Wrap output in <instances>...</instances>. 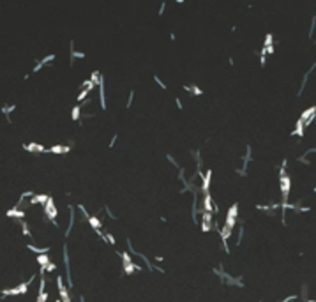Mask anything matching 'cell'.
Segmentation results:
<instances>
[{"instance_id": "6da1fadb", "label": "cell", "mask_w": 316, "mask_h": 302, "mask_svg": "<svg viewBox=\"0 0 316 302\" xmlns=\"http://www.w3.org/2000/svg\"><path fill=\"white\" fill-rule=\"evenodd\" d=\"M28 286H30V283L23 281V283H20L18 286H14V288H4V290H2V297L23 295V293H27V292H28Z\"/></svg>"}, {"instance_id": "7a4b0ae2", "label": "cell", "mask_w": 316, "mask_h": 302, "mask_svg": "<svg viewBox=\"0 0 316 302\" xmlns=\"http://www.w3.org/2000/svg\"><path fill=\"white\" fill-rule=\"evenodd\" d=\"M237 214H239V205L233 203L230 209H228V214H226V223L224 225L228 226V228H235V223H237Z\"/></svg>"}, {"instance_id": "3957f363", "label": "cell", "mask_w": 316, "mask_h": 302, "mask_svg": "<svg viewBox=\"0 0 316 302\" xmlns=\"http://www.w3.org/2000/svg\"><path fill=\"white\" fill-rule=\"evenodd\" d=\"M57 288H58V293H60V297H62V302H71V297H69V293H67V288H65L64 279H62L60 274L57 276Z\"/></svg>"}, {"instance_id": "277c9868", "label": "cell", "mask_w": 316, "mask_h": 302, "mask_svg": "<svg viewBox=\"0 0 316 302\" xmlns=\"http://www.w3.org/2000/svg\"><path fill=\"white\" fill-rule=\"evenodd\" d=\"M201 178H203V184H201V193H203V194H207V193H209V189H210L212 171H210V170H209V171H207V173H205V175L201 177Z\"/></svg>"}, {"instance_id": "5b68a950", "label": "cell", "mask_w": 316, "mask_h": 302, "mask_svg": "<svg viewBox=\"0 0 316 302\" xmlns=\"http://www.w3.org/2000/svg\"><path fill=\"white\" fill-rule=\"evenodd\" d=\"M25 150H28V152H41V154H44V152H46V147L41 145V143H27V145H25Z\"/></svg>"}, {"instance_id": "8992f818", "label": "cell", "mask_w": 316, "mask_h": 302, "mask_svg": "<svg viewBox=\"0 0 316 302\" xmlns=\"http://www.w3.org/2000/svg\"><path fill=\"white\" fill-rule=\"evenodd\" d=\"M71 148L65 147V145H53V147H48L46 148V152H51V154H65V152H69Z\"/></svg>"}, {"instance_id": "52a82bcc", "label": "cell", "mask_w": 316, "mask_h": 302, "mask_svg": "<svg viewBox=\"0 0 316 302\" xmlns=\"http://www.w3.org/2000/svg\"><path fill=\"white\" fill-rule=\"evenodd\" d=\"M28 251H34L35 254H44V253H49V246H44V247H37L34 244H27Z\"/></svg>"}, {"instance_id": "ba28073f", "label": "cell", "mask_w": 316, "mask_h": 302, "mask_svg": "<svg viewBox=\"0 0 316 302\" xmlns=\"http://www.w3.org/2000/svg\"><path fill=\"white\" fill-rule=\"evenodd\" d=\"M25 214L27 212L25 210H21V209H11V210H7V218H18V219H21V218H25Z\"/></svg>"}, {"instance_id": "9c48e42d", "label": "cell", "mask_w": 316, "mask_h": 302, "mask_svg": "<svg viewBox=\"0 0 316 302\" xmlns=\"http://www.w3.org/2000/svg\"><path fill=\"white\" fill-rule=\"evenodd\" d=\"M124 270H126V274H133V272H138V270H141V267H140V265H136L134 261H131V263L124 265Z\"/></svg>"}, {"instance_id": "30bf717a", "label": "cell", "mask_w": 316, "mask_h": 302, "mask_svg": "<svg viewBox=\"0 0 316 302\" xmlns=\"http://www.w3.org/2000/svg\"><path fill=\"white\" fill-rule=\"evenodd\" d=\"M49 253H44V254H37V263L41 265V267H44V265H48L49 263Z\"/></svg>"}, {"instance_id": "8fae6325", "label": "cell", "mask_w": 316, "mask_h": 302, "mask_svg": "<svg viewBox=\"0 0 316 302\" xmlns=\"http://www.w3.org/2000/svg\"><path fill=\"white\" fill-rule=\"evenodd\" d=\"M87 221H88V223L94 226V230H101V221H99V219H96V218H92V216H90Z\"/></svg>"}, {"instance_id": "7c38bea8", "label": "cell", "mask_w": 316, "mask_h": 302, "mask_svg": "<svg viewBox=\"0 0 316 302\" xmlns=\"http://www.w3.org/2000/svg\"><path fill=\"white\" fill-rule=\"evenodd\" d=\"M120 256H122V260H124V265H127V263L134 261L133 256H131V253H120Z\"/></svg>"}, {"instance_id": "4fadbf2b", "label": "cell", "mask_w": 316, "mask_h": 302, "mask_svg": "<svg viewBox=\"0 0 316 302\" xmlns=\"http://www.w3.org/2000/svg\"><path fill=\"white\" fill-rule=\"evenodd\" d=\"M21 233H23L25 237H32V232L28 230V225H27V223H21Z\"/></svg>"}, {"instance_id": "5bb4252c", "label": "cell", "mask_w": 316, "mask_h": 302, "mask_svg": "<svg viewBox=\"0 0 316 302\" xmlns=\"http://www.w3.org/2000/svg\"><path fill=\"white\" fill-rule=\"evenodd\" d=\"M295 300H298V295H290L286 299H283V302H295Z\"/></svg>"}, {"instance_id": "9a60e30c", "label": "cell", "mask_w": 316, "mask_h": 302, "mask_svg": "<svg viewBox=\"0 0 316 302\" xmlns=\"http://www.w3.org/2000/svg\"><path fill=\"white\" fill-rule=\"evenodd\" d=\"M32 196H34V193H32V191H25V193L21 194V198H23V200H27V198H32Z\"/></svg>"}, {"instance_id": "2e32d148", "label": "cell", "mask_w": 316, "mask_h": 302, "mask_svg": "<svg viewBox=\"0 0 316 302\" xmlns=\"http://www.w3.org/2000/svg\"><path fill=\"white\" fill-rule=\"evenodd\" d=\"M106 240H108V242H110L111 246H115V237H113L111 233H108V235H106Z\"/></svg>"}, {"instance_id": "e0dca14e", "label": "cell", "mask_w": 316, "mask_h": 302, "mask_svg": "<svg viewBox=\"0 0 316 302\" xmlns=\"http://www.w3.org/2000/svg\"><path fill=\"white\" fill-rule=\"evenodd\" d=\"M162 260H164V258H162V256H155V258H154V261H155V263H161Z\"/></svg>"}, {"instance_id": "ac0fdd59", "label": "cell", "mask_w": 316, "mask_h": 302, "mask_svg": "<svg viewBox=\"0 0 316 302\" xmlns=\"http://www.w3.org/2000/svg\"><path fill=\"white\" fill-rule=\"evenodd\" d=\"M80 302H85V297H83V295L80 297Z\"/></svg>"}, {"instance_id": "d6986e66", "label": "cell", "mask_w": 316, "mask_h": 302, "mask_svg": "<svg viewBox=\"0 0 316 302\" xmlns=\"http://www.w3.org/2000/svg\"><path fill=\"white\" fill-rule=\"evenodd\" d=\"M53 302H62V299H57V300H53Z\"/></svg>"}]
</instances>
